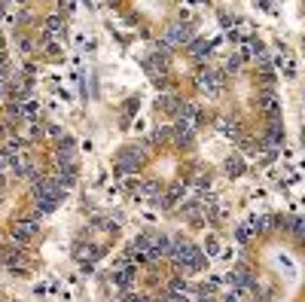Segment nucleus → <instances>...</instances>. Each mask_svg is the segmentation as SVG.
<instances>
[{"mask_svg": "<svg viewBox=\"0 0 305 302\" xmlns=\"http://www.w3.org/2000/svg\"><path fill=\"white\" fill-rule=\"evenodd\" d=\"M266 144H269V147H281V144H284V122H281V119H272V122H269V129H266Z\"/></svg>", "mask_w": 305, "mask_h": 302, "instance_id": "obj_4", "label": "nucleus"}, {"mask_svg": "<svg viewBox=\"0 0 305 302\" xmlns=\"http://www.w3.org/2000/svg\"><path fill=\"white\" fill-rule=\"evenodd\" d=\"M186 3H189V6H196V3H205V0H186Z\"/></svg>", "mask_w": 305, "mask_h": 302, "instance_id": "obj_20", "label": "nucleus"}, {"mask_svg": "<svg viewBox=\"0 0 305 302\" xmlns=\"http://www.w3.org/2000/svg\"><path fill=\"white\" fill-rule=\"evenodd\" d=\"M18 3H25V0H18Z\"/></svg>", "mask_w": 305, "mask_h": 302, "instance_id": "obj_21", "label": "nucleus"}, {"mask_svg": "<svg viewBox=\"0 0 305 302\" xmlns=\"http://www.w3.org/2000/svg\"><path fill=\"white\" fill-rule=\"evenodd\" d=\"M263 110H266L269 119H278V116H281V104H278V98L272 95V92H266V95H263Z\"/></svg>", "mask_w": 305, "mask_h": 302, "instance_id": "obj_8", "label": "nucleus"}, {"mask_svg": "<svg viewBox=\"0 0 305 302\" xmlns=\"http://www.w3.org/2000/svg\"><path fill=\"white\" fill-rule=\"evenodd\" d=\"M171 287H174V290H186V287H189V284H186V281H183V278H174V284H171Z\"/></svg>", "mask_w": 305, "mask_h": 302, "instance_id": "obj_19", "label": "nucleus"}, {"mask_svg": "<svg viewBox=\"0 0 305 302\" xmlns=\"http://www.w3.org/2000/svg\"><path fill=\"white\" fill-rule=\"evenodd\" d=\"M235 235H238V241L244 245V241H251V229H247V226H238V229H235Z\"/></svg>", "mask_w": 305, "mask_h": 302, "instance_id": "obj_15", "label": "nucleus"}, {"mask_svg": "<svg viewBox=\"0 0 305 302\" xmlns=\"http://www.w3.org/2000/svg\"><path fill=\"white\" fill-rule=\"evenodd\" d=\"M168 250H171V238H168V235H159V238H150L146 257H150V260H162V257H168Z\"/></svg>", "mask_w": 305, "mask_h": 302, "instance_id": "obj_3", "label": "nucleus"}, {"mask_svg": "<svg viewBox=\"0 0 305 302\" xmlns=\"http://www.w3.org/2000/svg\"><path fill=\"white\" fill-rule=\"evenodd\" d=\"M46 34H49V37H52V34H55V37H61V34H64V21H61L58 16H52V19L46 21Z\"/></svg>", "mask_w": 305, "mask_h": 302, "instance_id": "obj_12", "label": "nucleus"}, {"mask_svg": "<svg viewBox=\"0 0 305 302\" xmlns=\"http://www.w3.org/2000/svg\"><path fill=\"white\" fill-rule=\"evenodd\" d=\"M186 46H189V52H193V58H198V61H205V58L211 55V49H214L211 43H205V40H196V37L189 40Z\"/></svg>", "mask_w": 305, "mask_h": 302, "instance_id": "obj_6", "label": "nucleus"}, {"mask_svg": "<svg viewBox=\"0 0 305 302\" xmlns=\"http://www.w3.org/2000/svg\"><path fill=\"white\" fill-rule=\"evenodd\" d=\"M168 134H171V132H168V129H156V134H153V137H156V141H165V137H168Z\"/></svg>", "mask_w": 305, "mask_h": 302, "instance_id": "obj_18", "label": "nucleus"}, {"mask_svg": "<svg viewBox=\"0 0 305 302\" xmlns=\"http://www.w3.org/2000/svg\"><path fill=\"white\" fill-rule=\"evenodd\" d=\"M3 265H9V269H16V272H25V253H21V247H6L3 250Z\"/></svg>", "mask_w": 305, "mask_h": 302, "instance_id": "obj_5", "label": "nucleus"}, {"mask_svg": "<svg viewBox=\"0 0 305 302\" xmlns=\"http://www.w3.org/2000/svg\"><path fill=\"white\" fill-rule=\"evenodd\" d=\"M144 165V153L138 147H128V150H122V159H119V168L126 171V174H134Z\"/></svg>", "mask_w": 305, "mask_h": 302, "instance_id": "obj_2", "label": "nucleus"}, {"mask_svg": "<svg viewBox=\"0 0 305 302\" xmlns=\"http://www.w3.org/2000/svg\"><path fill=\"white\" fill-rule=\"evenodd\" d=\"M201 253H208V257H220V253H223V247H220V238L214 235V232L205 238V245H201Z\"/></svg>", "mask_w": 305, "mask_h": 302, "instance_id": "obj_9", "label": "nucleus"}, {"mask_svg": "<svg viewBox=\"0 0 305 302\" xmlns=\"http://www.w3.org/2000/svg\"><path fill=\"white\" fill-rule=\"evenodd\" d=\"M223 168H226V174H229V177H241L247 165H244V159H241L238 153H235V156H229V159H226V165H223Z\"/></svg>", "mask_w": 305, "mask_h": 302, "instance_id": "obj_7", "label": "nucleus"}, {"mask_svg": "<svg viewBox=\"0 0 305 302\" xmlns=\"http://www.w3.org/2000/svg\"><path fill=\"white\" fill-rule=\"evenodd\" d=\"M37 220H18L16 226H9V238L16 241V245H28V241L37 235Z\"/></svg>", "mask_w": 305, "mask_h": 302, "instance_id": "obj_1", "label": "nucleus"}, {"mask_svg": "<svg viewBox=\"0 0 305 302\" xmlns=\"http://www.w3.org/2000/svg\"><path fill=\"white\" fill-rule=\"evenodd\" d=\"M302 229H305V223H302L299 217H293L290 220V232H293V235H302Z\"/></svg>", "mask_w": 305, "mask_h": 302, "instance_id": "obj_13", "label": "nucleus"}, {"mask_svg": "<svg viewBox=\"0 0 305 302\" xmlns=\"http://www.w3.org/2000/svg\"><path fill=\"white\" fill-rule=\"evenodd\" d=\"M253 3L263 9V13H275V0H253Z\"/></svg>", "mask_w": 305, "mask_h": 302, "instance_id": "obj_14", "label": "nucleus"}, {"mask_svg": "<svg viewBox=\"0 0 305 302\" xmlns=\"http://www.w3.org/2000/svg\"><path fill=\"white\" fill-rule=\"evenodd\" d=\"M226 67H229V71H238V67H241V55H232L229 61H226Z\"/></svg>", "mask_w": 305, "mask_h": 302, "instance_id": "obj_16", "label": "nucleus"}, {"mask_svg": "<svg viewBox=\"0 0 305 302\" xmlns=\"http://www.w3.org/2000/svg\"><path fill=\"white\" fill-rule=\"evenodd\" d=\"M126 110H128V113H138V110H141V104H138V98H131V101H126Z\"/></svg>", "mask_w": 305, "mask_h": 302, "instance_id": "obj_17", "label": "nucleus"}, {"mask_svg": "<svg viewBox=\"0 0 305 302\" xmlns=\"http://www.w3.org/2000/svg\"><path fill=\"white\" fill-rule=\"evenodd\" d=\"M183 192H186V189H183V183H174V187L168 189V195H165V202H162V205H165V208H174L180 199H183Z\"/></svg>", "mask_w": 305, "mask_h": 302, "instance_id": "obj_10", "label": "nucleus"}, {"mask_svg": "<svg viewBox=\"0 0 305 302\" xmlns=\"http://www.w3.org/2000/svg\"><path fill=\"white\" fill-rule=\"evenodd\" d=\"M134 275H138V272H134L131 265H128V269H122V272H116V275H113V281H116L119 287H128V284L134 281Z\"/></svg>", "mask_w": 305, "mask_h": 302, "instance_id": "obj_11", "label": "nucleus"}]
</instances>
